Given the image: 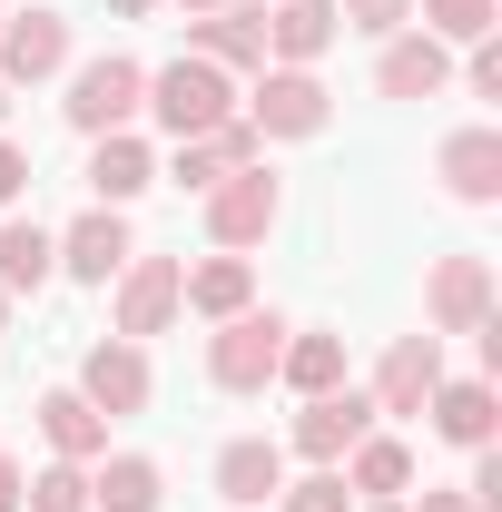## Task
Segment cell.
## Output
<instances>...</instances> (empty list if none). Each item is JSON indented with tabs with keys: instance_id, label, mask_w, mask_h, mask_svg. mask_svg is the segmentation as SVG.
<instances>
[{
	"instance_id": "cell-1",
	"label": "cell",
	"mask_w": 502,
	"mask_h": 512,
	"mask_svg": "<svg viewBox=\"0 0 502 512\" xmlns=\"http://www.w3.org/2000/svg\"><path fill=\"white\" fill-rule=\"evenodd\" d=\"M148 119L168 128V138H207L217 119H237V79L207 69L197 50H178L168 69H148Z\"/></svg>"
},
{
	"instance_id": "cell-2",
	"label": "cell",
	"mask_w": 502,
	"mask_h": 512,
	"mask_svg": "<svg viewBox=\"0 0 502 512\" xmlns=\"http://www.w3.org/2000/svg\"><path fill=\"white\" fill-rule=\"evenodd\" d=\"M138 109H148V69L128 60V50H99V60H79V69H69L60 119L79 128V138H109V128H128Z\"/></svg>"
},
{
	"instance_id": "cell-3",
	"label": "cell",
	"mask_w": 502,
	"mask_h": 512,
	"mask_svg": "<svg viewBox=\"0 0 502 512\" xmlns=\"http://www.w3.org/2000/svg\"><path fill=\"white\" fill-rule=\"evenodd\" d=\"M276 355H286V316L276 306H237V316L207 335V384L217 394H266L276 384Z\"/></svg>"
},
{
	"instance_id": "cell-4",
	"label": "cell",
	"mask_w": 502,
	"mask_h": 512,
	"mask_svg": "<svg viewBox=\"0 0 502 512\" xmlns=\"http://www.w3.org/2000/svg\"><path fill=\"white\" fill-rule=\"evenodd\" d=\"M276 217H286V188H276V168L256 158V168H227L217 188H207V237H217V256H247L276 237Z\"/></svg>"
},
{
	"instance_id": "cell-5",
	"label": "cell",
	"mask_w": 502,
	"mask_h": 512,
	"mask_svg": "<svg viewBox=\"0 0 502 512\" xmlns=\"http://www.w3.org/2000/svg\"><path fill=\"white\" fill-rule=\"evenodd\" d=\"M493 325V256H443L424 286V335H483Z\"/></svg>"
},
{
	"instance_id": "cell-6",
	"label": "cell",
	"mask_w": 502,
	"mask_h": 512,
	"mask_svg": "<svg viewBox=\"0 0 502 512\" xmlns=\"http://www.w3.org/2000/svg\"><path fill=\"white\" fill-rule=\"evenodd\" d=\"M325 119H335V99H325L315 69H266L256 99H247V128H256V138H315Z\"/></svg>"
},
{
	"instance_id": "cell-7",
	"label": "cell",
	"mask_w": 502,
	"mask_h": 512,
	"mask_svg": "<svg viewBox=\"0 0 502 512\" xmlns=\"http://www.w3.org/2000/svg\"><path fill=\"white\" fill-rule=\"evenodd\" d=\"M69 69V20L60 10H0V89L60 79Z\"/></svg>"
},
{
	"instance_id": "cell-8",
	"label": "cell",
	"mask_w": 502,
	"mask_h": 512,
	"mask_svg": "<svg viewBox=\"0 0 502 512\" xmlns=\"http://www.w3.org/2000/svg\"><path fill=\"white\" fill-rule=\"evenodd\" d=\"M79 394L119 424V414H148V394H158V375H148V345H128V335H109V345H89L79 355Z\"/></svg>"
},
{
	"instance_id": "cell-9",
	"label": "cell",
	"mask_w": 502,
	"mask_h": 512,
	"mask_svg": "<svg viewBox=\"0 0 502 512\" xmlns=\"http://www.w3.org/2000/svg\"><path fill=\"white\" fill-rule=\"evenodd\" d=\"M355 434H375V404H365L355 384H335V394H306V414L286 424V453H306V463H345Z\"/></svg>"
},
{
	"instance_id": "cell-10",
	"label": "cell",
	"mask_w": 502,
	"mask_h": 512,
	"mask_svg": "<svg viewBox=\"0 0 502 512\" xmlns=\"http://www.w3.org/2000/svg\"><path fill=\"white\" fill-rule=\"evenodd\" d=\"M434 384H443V335H394L375 384H365V404H375V414H424Z\"/></svg>"
},
{
	"instance_id": "cell-11",
	"label": "cell",
	"mask_w": 502,
	"mask_h": 512,
	"mask_svg": "<svg viewBox=\"0 0 502 512\" xmlns=\"http://www.w3.org/2000/svg\"><path fill=\"white\" fill-rule=\"evenodd\" d=\"M109 286H119V335L128 345L168 335V316H178V256H128Z\"/></svg>"
},
{
	"instance_id": "cell-12",
	"label": "cell",
	"mask_w": 502,
	"mask_h": 512,
	"mask_svg": "<svg viewBox=\"0 0 502 512\" xmlns=\"http://www.w3.org/2000/svg\"><path fill=\"white\" fill-rule=\"evenodd\" d=\"M188 50L207 69H266V0H227V10H207V20H188Z\"/></svg>"
},
{
	"instance_id": "cell-13",
	"label": "cell",
	"mask_w": 502,
	"mask_h": 512,
	"mask_svg": "<svg viewBox=\"0 0 502 512\" xmlns=\"http://www.w3.org/2000/svg\"><path fill=\"white\" fill-rule=\"evenodd\" d=\"M128 256H138V237H128L119 207H89V217H69V227H60V276H79V286H109Z\"/></svg>"
},
{
	"instance_id": "cell-14",
	"label": "cell",
	"mask_w": 502,
	"mask_h": 512,
	"mask_svg": "<svg viewBox=\"0 0 502 512\" xmlns=\"http://www.w3.org/2000/svg\"><path fill=\"white\" fill-rule=\"evenodd\" d=\"M158 188V148L138 138V128H109V138H89V197L99 207H128V197Z\"/></svg>"
},
{
	"instance_id": "cell-15",
	"label": "cell",
	"mask_w": 502,
	"mask_h": 512,
	"mask_svg": "<svg viewBox=\"0 0 502 512\" xmlns=\"http://www.w3.org/2000/svg\"><path fill=\"white\" fill-rule=\"evenodd\" d=\"M443 79H453V50H443L434 30H394L375 60V89L384 99H443Z\"/></svg>"
},
{
	"instance_id": "cell-16",
	"label": "cell",
	"mask_w": 502,
	"mask_h": 512,
	"mask_svg": "<svg viewBox=\"0 0 502 512\" xmlns=\"http://www.w3.org/2000/svg\"><path fill=\"white\" fill-rule=\"evenodd\" d=\"M335 30H345L335 0H276V10H266V60L276 69H315L335 50Z\"/></svg>"
},
{
	"instance_id": "cell-17",
	"label": "cell",
	"mask_w": 502,
	"mask_h": 512,
	"mask_svg": "<svg viewBox=\"0 0 502 512\" xmlns=\"http://www.w3.org/2000/svg\"><path fill=\"white\" fill-rule=\"evenodd\" d=\"M434 168H443V188L463 197V207H493L502 197V128H453L434 148Z\"/></svg>"
},
{
	"instance_id": "cell-18",
	"label": "cell",
	"mask_w": 502,
	"mask_h": 512,
	"mask_svg": "<svg viewBox=\"0 0 502 512\" xmlns=\"http://www.w3.org/2000/svg\"><path fill=\"white\" fill-rule=\"evenodd\" d=\"M40 444H50V463H99L109 453V414L79 384H60V394H40Z\"/></svg>"
},
{
	"instance_id": "cell-19",
	"label": "cell",
	"mask_w": 502,
	"mask_h": 512,
	"mask_svg": "<svg viewBox=\"0 0 502 512\" xmlns=\"http://www.w3.org/2000/svg\"><path fill=\"white\" fill-rule=\"evenodd\" d=\"M178 306L207 325H227L237 306H256V266L247 256H207V266H178Z\"/></svg>"
},
{
	"instance_id": "cell-20",
	"label": "cell",
	"mask_w": 502,
	"mask_h": 512,
	"mask_svg": "<svg viewBox=\"0 0 502 512\" xmlns=\"http://www.w3.org/2000/svg\"><path fill=\"white\" fill-rule=\"evenodd\" d=\"M335 473H345V493H365V503H404V483H414V453H404V434H355Z\"/></svg>"
},
{
	"instance_id": "cell-21",
	"label": "cell",
	"mask_w": 502,
	"mask_h": 512,
	"mask_svg": "<svg viewBox=\"0 0 502 512\" xmlns=\"http://www.w3.org/2000/svg\"><path fill=\"white\" fill-rule=\"evenodd\" d=\"M276 483H286V444H266V434H237V444L217 453V493H227L237 512L276 503Z\"/></svg>"
},
{
	"instance_id": "cell-22",
	"label": "cell",
	"mask_w": 502,
	"mask_h": 512,
	"mask_svg": "<svg viewBox=\"0 0 502 512\" xmlns=\"http://www.w3.org/2000/svg\"><path fill=\"white\" fill-rule=\"evenodd\" d=\"M60 276V237L40 217H0V296H40Z\"/></svg>"
},
{
	"instance_id": "cell-23",
	"label": "cell",
	"mask_w": 502,
	"mask_h": 512,
	"mask_svg": "<svg viewBox=\"0 0 502 512\" xmlns=\"http://www.w3.org/2000/svg\"><path fill=\"white\" fill-rule=\"evenodd\" d=\"M424 414H434V434H443V444H463V453H483V444H493V384H483V375H463V384L443 375L434 394H424Z\"/></svg>"
},
{
	"instance_id": "cell-24",
	"label": "cell",
	"mask_w": 502,
	"mask_h": 512,
	"mask_svg": "<svg viewBox=\"0 0 502 512\" xmlns=\"http://www.w3.org/2000/svg\"><path fill=\"white\" fill-rule=\"evenodd\" d=\"M276 384H296V394H335V384H345V335H335V325H286Z\"/></svg>"
},
{
	"instance_id": "cell-25",
	"label": "cell",
	"mask_w": 502,
	"mask_h": 512,
	"mask_svg": "<svg viewBox=\"0 0 502 512\" xmlns=\"http://www.w3.org/2000/svg\"><path fill=\"white\" fill-rule=\"evenodd\" d=\"M89 503H99V512H158V503H168V473H158L148 453H99Z\"/></svg>"
},
{
	"instance_id": "cell-26",
	"label": "cell",
	"mask_w": 502,
	"mask_h": 512,
	"mask_svg": "<svg viewBox=\"0 0 502 512\" xmlns=\"http://www.w3.org/2000/svg\"><path fill=\"white\" fill-rule=\"evenodd\" d=\"M20 512H89V463H40L20 483Z\"/></svg>"
},
{
	"instance_id": "cell-27",
	"label": "cell",
	"mask_w": 502,
	"mask_h": 512,
	"mask_svg": "<svg viewBox=\"0 0 502 512\" xmlns=\"http://www.w3.org/2000/svg\"><path fill=\"white\" fill-rule=\"evenodd\" d=\"M493 20H502V0H424V30H434L443 50H453V40H463V50L493 40Z\"/></svg>"
},
{
	"instance_id": "cell-28",
	"label": "cell",
	"mask_w": 502,
	"mask_h": 512,
	"mask_svg": "<svg viewBox=\"0 0 502 512\" xmlns=\"http://www.w3.org/2000/svg\"><path fill=\"white\" fill-rule=\"evenodd\" d=\"M276 512H355V493H345L335 463H315L306 483H276Z\"/></svg>"
},
{
	"instance_id": "cell-29",
	"label": "cell",
	"mask_w": 502,
	"mask_h": 512,
	"mask_svg": "<svg viewBox=\"0 0 502 512\" xmlns=\"http://www.w3.org/2000/svg\"><path fill=\"white\" fill-rule=\"evenodd\" d=\"M335 20L365 40H394V30H414V0H335Z\"/></svg>"
},
{
	"instance_id": "cell-30",
	"label": "cell",
	"mask_w": 502,
	"mask_h": 512,
	"mask_svg": "<svg viewBox=\"0 0 502 512\" xmlns=\"http://www.w3.org/2000/svg\"><path fill=\"white\" fill-rule=\"evenodd\" d=\"M168 178H178V188H217V178H227V168H217V148H207V138H178V158H168Z\"/></svg>"
},
{
	"instance_id": "cell-31",
	"label": "cell",
	"mask_w": 502,
	"mask_h": 512,
	"mask_svg": "<svg viewBox=\"0 0 502 512\" xmlns=\"http://www.w3.org/2000/svg\"><path fill=\"white\" fill-rule=\"evenodd\" d=\"M463 503H473V512H502V453H493V444L473 453V483H463Z\"/></svg>"
},
{
	"instance_id": "cell-32",
	"label": "cell",
	"mask_w": 502,
	"mask_h": 512,
	"mask_svg": "<svg viewBox=\"0 0 502 512\" xmlns=\"http://www.w3.org/2000/svg\"><path fill=\"white\" fill-rule=\"evenodd\" d=\"M463 79H473V99H502V40H473V69Z\"/></svg>"
},
{
	"instance_id": "cell-33",
	"label": "cell",
	"mask_w": 502,
	"mask_h": 512,
	"mask_svg": "<svg viewBox=\"0 0 502 512\" xmlns=\"http://www.w3.org/2000/svg\"><path fill=\"white\" fill-rule=\"evenodd\" d=\"M20 197H30V158L0 138V207H20Z\"/></svg>"
},
{
	"instance_id": "cell-34",
	"label": "cell",
	"mask_w": 502,
	"mask_h": 512,
	"mask_svg": "<svg viewBox=\"0 0 502 512\" xmlns=\"http://www.w3.org/2000/svg\"><path fill=\"white\" fill-rule=\"evenodd\" d=\"M20 483H30V473H20V463L0 453V512H20Z\"/></svg>"
},
{
	"instance_id": "cell-35",
	"label": "cell",
	"mask_w": 502,
	"mask_h": 512,
	"mask_svg": "<svg viewBox=\"0 0 502 512\" xmlns=\"http://www.w3.org/2000/svg\"><path fill=\"white\" fill-rule=\"evenodd\" d=\"M404 512H473L463 493H424V503H404Z\"/></svg>"
},
{
	"instance_id": "cell-36",
	"label": "cell",
	"mask_w": 502,
	"mask_h": 512,
	"mask_svg": "<svg viewBox=\"0 0 502 512\" xmlns=\"http://www.w3.org/2000/svg\"><path fill=\"white\" fill-rule=\"evenodd\" d=\"M109 10H119V20H148V10H158V0H109Z\"/></svg>"
},
{
	"instance_id": "cell-37",
	"label": "cell",
	"mask_w": 502,
	"mask_h": 512,
	"mask_svg": "<svg viewBox=\"0 0 502 512\" xmlns=\"http://www.w3.org/2000/svg\"><path fill=\"white\" fill-rule=\"evenodd\" d=\"M178 10H188V20H207V10H227V0H178Z\"/></svg>"
},
{
	"instance_id": "cell-38",
	"label": "cell",
	"mask_w": 502,
	"mask_h": 512,
	"mask_svg": "<svg viewBox=\"0 0 502 512\" xmlns=\"http://www.w3.org/2000/svg\"><path fill=\"white\" fill-rule=\"evenodd\" d=\"M0 335H10V296H0Z\"/></svg>"
},
{
	"instance_id": "cell-39",
	"label": "cell",
	"mask_w": 502,
	"mask_h": 512,
	"mask_svg": "<svg viewBox=\"0 0 502 512\" xmlns=\"http://www.w3.org/2000/svg\"><path fill=\"white\" fill-rule=\"evenodd\" d=\"M365 512H404V503H365Z\"/></svg>"
},
{
	"instance_id": "cell-40",
	"label": "cell",
	"mask_w": 502,
	"mask_h": 512,
	"mask_svg": "<svg viewBox=\"0 0 502 512\" xmlns=\"http://www.w3.org/2000/svg\"><path fill=\"white\" fill-rule=\"evenodd\" d=\"M0 119H10V89H0Z\"/></svg>"
}]
</instances>
